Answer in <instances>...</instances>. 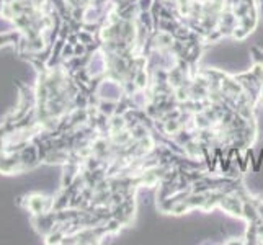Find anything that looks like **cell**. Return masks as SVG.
<instances>
[{"label":"cell","mask_w":263,"mask_h":245,"mask_svg":"<svg viewBox=\"0 0 263 245\" xmlns=\"http://www.w3.org/2000/svg\"><path fill=\"white\" fill-rule=\"evenodd\" d=\"M18 203L23 204L25 209H28L33 216L43 214V212H49L51 207L54 206V201L43 195H30V196H25V198H18Z\"/></svg>","instance_id":"cell-1"},{"label":"cell","mask_w":263,"mask_h":245,"mask_svg":"<svg viewBox=\"0 0 263 245\" xmlns=\"http://www.w3.org/2000/svg\"><path fill=\"white\" fill-rule=\"evenodd\" d=\"M20 159H21V163H23L25 170H30V168H35L38 163H40V156H38V146L35 142H28L26 146L23 147V151L20 152Z\"/></svg>","instance_id":"cell-2"},{"label":"cell","mask_w":263,"mask_h":245,"mask_svg":"<svg viewBox=\"0 0 263 245\" xmlns=\"http://www.w3.org/2000/svg\"><path fill=\"white\" fill-rule=\"evenodd\" d=\"M21 31L20 30H12V31H5V33H0V47L5 44H17L21 38Z\"/></svg>","instance_id":"cell-3"},{"label":"cell","mask_w":263,"mask_h":245,"mask_svg":"<svg viewBox=\"0 0 263 245\" xmlns=\"http://www.w3.org/2000/svg\"><path fill=\"white\" fill-rule=\"evenodd\" d=\"M7 136H8V131L5 129L3 124H0V152L5 151V146H7Z\"/></svg>","instance_id":"cell-4"},{"label":"cell","mask_w":263,"mask_h":245,"mask_svg":"<svg viewBox=\"0 0 263 245\" xmlns=\"http://www.w3.org/2000/svg\"><path fill=\"white\" fill-rule=\"evenodd\" d=\"M0 2H3V0H0Z\"/></svg>","instance_id":"cell-5"}]
</instances>
